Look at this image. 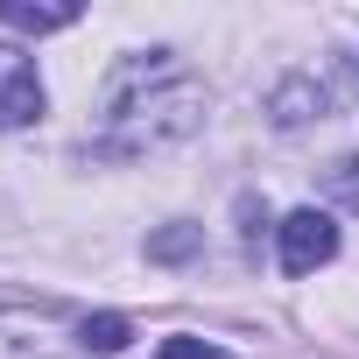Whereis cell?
I'll return each mask as SVG.
<instances>
[{
  "label": "cell",
  "mask_w": 359,
  "mask_h": 359,
  "mask_svg": "<svg viewBox=\"0 0 359 359\" xmlns=\"http://www.w3.org/2000/svg\"><path fill=\"white\" fill-rule=\"evenodd\" d=\"M198 127H205V85L176 50L113 64V78L99 92V155H113V162L162 155L176 141H191Z\"/></svg>",
  "instance_id": "cell-1"
},
{
  "label": "cell",
  "mask_w": 359,
  "mask_h": 359,
  "mask_svg": "<svg viewBox=\"0 0 359 359\" xmlns=\"http://www.w3.org/2000/svg\"><path fill=\"white\" fill-rule=\"evenodd\" d=\"M275 240H282V268H289V275H317L324 261H338V226H331V212H317V205L289 212V219L275 226Z\"/></svg>",
  "instance_id": "cell-2"
},
{
  "label": "cell",
  "mask_w": 359,
  "mask_h": 359,
  "mask_svg": "<svg viewBox=\"0 0 359 359\" xmlns=\"http://www.w3.org/2000/svg\"><path fill=\"white\" fill-rule=\"evenodd\" d=\"M43 113V71L22 43H0V127H29Z\"/></svg>",
  "instance_id": "cell-3"
},
{
  "label": "cell",
  "mask_w": 359,
  "mask_h": 359,
  "mask_svg": "<svg viewBox=\"0 0 359 359\" xmlns=\"http://www.w3.org/2000/svg\"><path fill=\"white\" fill-rule=\"evenodd\" d=\"M0 359H92L78 338L64 345L50 317H29V310H0Z\"/></svg>",
  "instance_id": "cell-4"
},
{
  "label": "cell",
  "mask_w": 359,
  "mask_h": 359,
  "mask_svg": "<svg viewBox=\"0 0 359 359\" xmlns=\"http://www.w3.org/2000/svg\"><path fill=\"white\" fill-rule=\"evenodd\" d=\"M324 106H331V92H324V85H310V78H289V85L268 99L275 127H303V120H324Z\"/></svg>",
  "instance_id": "cell-5"
},
{
  "label": "cell",
  "mask_w": 359,
  "mask_h": 359,
  "mask_svg": "<svg viewBox=\"0 0 359 359\" xmlns=\"http://www.w3.org/2000/svg\"><path fill=\"white\" fill-rule=\"evenodd\" d=\"M127 338H134V324H127L120 310H99V317H85V324H78V345H85L92 359H106V352H120Z\"/></svg>",
  "instance_id": "cell-6"
},
{
  "label": "cell",
  "mask_w": 359,
  "mask_h": 359,
  "mask_svg": "<svg viewBox=\"0 0 359 359\" xmlns=\"http://www.w3.org/2000/svg\"><path fill=\"white\" fill-rule=\"evenodd\" d=\"M0 22H15V29H29V36H50V29H71L78 22V8L64 0V8H29V0H0Z\"/></svg>",
  "instance_id": "cell-7"
},
{
  "label": "cell",
  "mask_w": 359,
  "mask_h": 359,
  "mask_svg": "<svg viewBox=\"0 0 359 359\" xmlns=\"http://www.w3.org/2000/svg\"><path fill=\"white\" fill-rule=\"evenodd\" d=\"M198 247H205V233H198V226H169V233H155V240H148V261H191Z\"/></svg>",
  "instance_id": "cell-8"
},
{
  "label": "cell",
  "mask_w": 359,
  "mask_h": 359,
  "mask_svg": "<svg viewBox=\"0 0 359 359\" xmlns=\"http://www.w3.org/2000/svg\"><path fill=\"white\" fill-rule=\"evenodd\" d=\"M162 359H233V352L212 338H162Z\"/></svg>",
  "instance_id": "cell-9"
},
{
  "label": "cell",
  "mask_w": 359,
  "mask_h": 359,
  "mask_svg": "<svg viewBox=\"0 0 359 359\" xmlns=\"http://www.w3.org/2000/svg\"><path fill=\"white\" fill-rule=\"evenodd\" d=\"M331 184H338V191H345V198H352V205H359V162H352V155H345V162H338V169H331Z\"/></svg>",
  "instance_id": "cell-10"
}]
</instances>
